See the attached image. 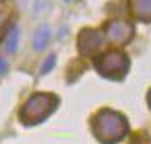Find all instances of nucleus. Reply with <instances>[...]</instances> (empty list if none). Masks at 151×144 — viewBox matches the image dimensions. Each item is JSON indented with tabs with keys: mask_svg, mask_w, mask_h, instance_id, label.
Here are the masks:
<instances>
[{
	"mask_svg": "<svg viewBox=\"0 0 151 144\" xmlns=\"http://www.w3.org/2000/svg\"><path fill=\"white\" fill-rule=\"evenodd\" d=\"M48 38H50L48 29H47V27H40L37 31V34H35V37H34V48L44 50L45 45H47V42H48Z\"/></svg>",
	"mask_w": 151,
	"mask_h": 144,
	"instance_id": "f257e3e1",
	"label": "nucleus"
},
{
	"mask_svg": "<svg viewBox=\"0 0 151 144\" xmlns=\"http://www.w3.org/2000/svg\"><path fill=\"white\" fill-rule=\"evenodd\" d=\"M18 38H19V32L18 29H13V32L10 34L8 37V42H6V50L8 51H16V46H18Z\"/></svg>",
	"mask_w": 151,
	"mask_h": 144,
	"instance_id": "f03ea898",
	"label": "nucleus"
},
{
	"mask_svg": "<svg viewBox=\"0 0 151 144\" xmlns=\"http://www.w3.org/2000/svg\"><path fill=\"white\" fill-rule=\"evenodd\" d=\"M53 64H55V56H50V59H47V63L44 64V67H42V74H45L48 69H52Z\"/></svg>",
	"mask_w": 151,
	"mask_h": 144,
	"instance_id": "7ed1b4c3",
	"label": "nucleus"
},
{
	"mask_svg": "<svg viewBox=\"0 0 151 144\" xmlns=\"http://www.w3.org/2000/svg\"><path fill=\"white\" fill-rule=\"evenodd\" d=\"M5 69H6V64H5V61H2V59H0V74H2V72L5 71Z\"/></svg>",
	"mask_w": 151,
	"mask_h": 144,
	"instance_id": "20e7f679",
	"label": "nucleus"
}]
</instances>
